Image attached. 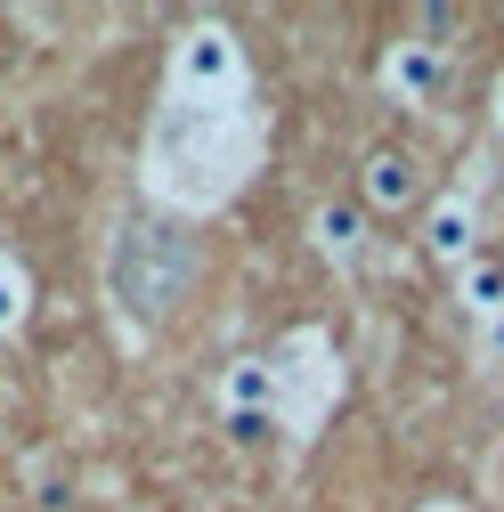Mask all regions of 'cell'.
<instances>
[{"label": "cell", "instance_id": "obj_11", "mask_svg": "<svg viewBox=\"0 0 504 512\" xmlns=\"http://www.w3.org/2000/svg\"><path fill=\"white\" fill-rule=\"evenodd\" d=\"M228 439H236V447H261V439H269V415H228Z\"/></svg>", "mask_w": 504, "mask_h": 512}, {"label": "cell", "instance_id": "obj_10", "mask_svg": "<svg viewBox=\"0 0 504 512\" xmlns=\"http://www.w3.org/2000/svg\"><path fill=\"white\" fill-rule=\"evenodd\" d=\"M17 317H25V277H17L9 261H0V334H9Z\"/></svg>", "mask_w": 504, "mask_h": 512}, {"label": "cell", "instance_id": "obj_4", "mask_svg": "<svg viewBox=\"0 0 504 512\" xmlns=\"http://www.w3.org/2000/svg\"><path fill=\"white\" fill-rule=\"evenodd\" d=\"M439 74H448V49H439V41H423V33L391 41V57H383V90H391L399 106H431Z\"/></svg>", "mask_w": 504, "mask_h": 512}, {"label": "cell", "instance_id": "obj_9", "mask_svg": "<svg viewBox=\"0 0 504 512\" xmlns=\"http://www.w3.org/2000/svg\"><path fill=\"white\" fill-rule=\"evenodd\" d=\"M456 301H464L472 317H504V269H496V261H464V269H456Z\"/></svg>", "mask_w": 504, "mask_h": 512}, {"label": "cell", "instance_id": "obj_13", "mask_svg": "<svg viewBox=\"0 0 504 512\" xmlns=\"http://www.w3.org/2000/svg\"><path fill=\"white\" fill-rule=\"evenodd\" d=\"M496 131H504V82H496Z\"/></svg>", "mask_w": 504, "mask_h": 512}, {"label": "cell", "instance_id": "obj_12", "mask_svg": "<svg viewBox=\"0 0 504 512\" xmlns=\"http://www.w3.org/2000/svg\"><path fill=\"white\" fill-rule=\"evenodd\" d=\"M415 512H464V504H456V496H423Z\"/></svg>", "mask_w": 504, "mask_h": 512}, {"label": "cell", "instance_id": "obj_5", "mask_svg": "<svg viewBox=\"0 0 504 512\" xmlns=\"http://www.w3.org/2000/svg\"><path fill=\"white\" fill-rule=\"evenodd\" d=\"M358 196H366L374 212H407V204L423 196V171H415V155H399V147L366 155V179H358Z\"/></svg>", "mask_w": 504, "mask_h": 512}, {"label": "cell", "instance_id": "obj_7", "mask_svg": "<svg viewBox=\"0 0 504 512\" xmlns=\"http://www.w3.org/2000/svg\"><path fill=\"white\" fill-rule=\"evenodd\" d=\"M220 399H228V415H269V399H277V366H269V358H236L228 382H220Z\"/></svg>", "mask_w": 504, "mask_h": 512}, {"label": "cell", "instance_id": "obj_6", "mask_svg": "<svg viewBox=\"0 0 504 512\" xmlns=\"http://www.w3.org/2000/svg\"><path fill=\"white\" fill-rule=\"evenodd\" d=\"M423 244H431V261H448V269L480 261V220H472V204H464V196H439V204H431Z\"/></svg>", "mask_w": 504, "mask_h": 512}, {"label": "cell", "instance_id": "obj_1", "mask_svg": "<svg viewBox=\"0 0 504 512\" xmlns=\"http://www.w3.org/2000/svg\"><path fill=\"white\" fill-rule=\"evenodd\" d=\"M261 147L252 114L228 98H171L155 114V139H147V187L179 212H212L236 196V179Z\"/></svg>", "mask_w": 504, "mask_h": 512}, {"label": "cell", "instance_id": "obj_3", "mask_svg": "<svg viewBox=\"0 0 504 512\" xmlns=\"http://www.w3.org/2000/svg\"><path fill=\"white\" fill-rule=\"evenodd\" d=\"M171 82H179V98H228L244 82V57H236V41L220 25H196L171 57Z\"/></svg>", "mask_w": 504, "mask_h": 512}, {"label": "cell", "instance_id": "obj_2", "mask_svg": "<svg viewBox=\"0 0 504 512\" xmlns=\"http://www.w3.org/2000/svg\"><path fill=\"white\" fill-rule=\"evenodd\" d=\"M196 269H204V244L187 228H171V220H131L114 236V252H106V285H114L122 317H139V326H163L187 301Z\"/></svg>", "mask_w": 504, "mask_h": 512}, {"label": "cell", "instance_id": "obj_8", "mask_svg": "<svg viewBox=\"0 0 504 512\" xmlns=\"http://www.w3.org/2000/svg\"><path fill=\"white\" fill-rule=\"evenodd\" d=\"M309 244H318L326 261H350V252L366 244L358 236V204H318V212H309Z\"/></svg>", "mask_w": 504, "mask_h": 512}]
</instances>
